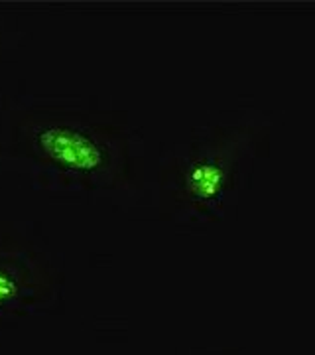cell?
Listing matches in <instances>:
<instances>
[{
    "mask_svg": "<svg viewBox=\"0 0 315 355\" xmlns=\"http://www.w3.org/2000/svg\"><path fill=\"white\" fill-rule=\"evenodd\" d=\"M6 164L60 202L132 196L144 184V135L97 97L18 91L4 107Z\"/></svg>",
    "mask_w": 315,
    "mask_h": 355,
    "instance_id": "6da1fadb",
    "label": "cell"
},
{
    "mask_svg": "<svg viewBox=\"0 0 315 355\" xmlns=\"http://www.w3.org/2000/svg\"><path fill=\"white\" fill-rule=\"evenodd\" d=\"M272 135V114L239 105L165 144L156 172L160 219L183 233H205L237 216Z\"/></svg>",
    "mask_w": 315,
    "mask_h": 355,
    "instance_id": "7a4b0ae2",
    "label": "cell"
},
{
    "mask_svg": "<svg viewBox=\"0 0 315 355\" xmlns=\"http://www.w3.org/2000/svg\"><path fill=\"white\" fill-rule=\"evenodd\" d=\"M65 265L36 221L0 219V330L63 304Z\"/></svg>",
    "mask_w": 315,
    "mask_h": 355,
    "instance_id": "3957f363",
    "label": "cell"
},
{
    "mask_svg": "<svg viewBox=\"0 0 315 355\" xmlns=\"http://www.w3.org/2000/svg\"><path fill=\"white\" fill-rule=\"evenodd\" d=\"M10 42H12V28L6 14L0 12V64L6 60V53L10 51Z\"/></svg>",
    "mask_w": 315,
    "mask_h": 355,
    "instance_id": "277c9868",
    "label": "cell"
},
{
    "mask_svg": "<svg viewBox=\"0 0 315 355\" xmlns=\"http://www.w3.org/2000/svg\"><path fill=\"white\" fill-rule=\"evenodd\" d=\"M183 355H251L242 347H191Z\"/></svg>",
    "mask_w": 315,
    "mask_h": 355,
    "instance_id": "5b68a950",
    "label": "cell"
},
{
    "mask_svg": "<svg viewBox=\"0 0 315 355\" xmlns=\"http://www.w3.org/2000/svg\"><path fill=\"white\" fill-rule=\"evenodd\" d=\"M4 107H6V93L0 91V172L6 166V144H4Z\"/></svg>",
    "mask_w": 315,
    "mask_h": 355,
    "instance_id": "8992f818",
    "label": "cell"
}]
</instances>
